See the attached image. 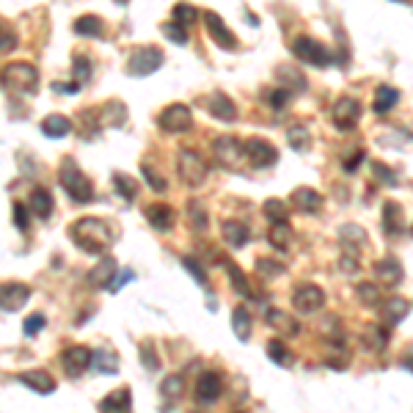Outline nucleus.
Returning a JSON list of instances; mask_svg holds the SVG:
<instances>
[{
  "label": "nucleus",
  "instance_id": "f257e3e1",
  "mask_svg": "<svg viewBox=\"0 0 413 413\" xmlns=\"http://www.w3.org/2000/svg\"><path fill=\"white\" fill-rule=\"evenodd\" d=\"M69 237L77 248H83L86 254H105L113 245V229L102 220V218H80L69 226Z\"/></svg>",
  "mask_w": 413,
  "mask_h": 413
},
{
  "label": "nucleus",
  "instance_id": "f03ea898",
  "mask_svg": "<svg viewBox=\"0 0 413 413\" xmlns=\"http://www.w3.org/2000/svg\"><path fill=\"white\" fill-rule=\"evenodd\" d=\"M58 182L67 191V196L77 204H88L94 199V185L88 182V177L77 168V163L72 157H64L61 168H58Z\"/></svg>",
  "mask_w": 413,
  "mask_h": 413
},
{
  "label": "nucleus",
  "instance_id": "7ed1b4c3",
  "mask_svg": "<svg viewBox=\"0 0 413 413\" xmlns=\"http://www.w3.org/2000/svg\"><path fill=\"white\" fill-rule=\"evenodd\" d=\"M0 80H3V88L14 91V94H31L39 86V72L25 61H17V64H8L3 69Z\"/></svg>",
  "mask_w": 413,
  "mask_h": 413
},
{
  "label": "nucleus",
  "instance_id": "20e7f679",
  "mask_svg": "<svg viewBox=\"0 0 413 413\" xmlns=\"http://www.w3.org/2000/svg\"><path fill=\"white\" fill-rule=\"evenodd\" d=\"M206 171H209V165H206L204 157H202L199 152H193V149H182V152L177 154V174H179V179H182L188 188H199V185H204Z\"/></svg>",
  "mask_w": 413,
  "mask_h": 413
},
{
  "label": "nucleus",
  "instance_id": "39448f33",
  "mask_svg": "<svg viewBox=\"0 0 413 413\" xmlns=\"http://www.w3.org/2000/svg\"><path fill=\"white\" fill-rule=\"evenodd\" d=\"M292 53H295L300 61L311 64V67H331V64H334V53H331L323 42H317V39H311V36H298V39L292 42Z\"/></svg>",
  "mask_w": 413,
  "mask_h": 413
},
{
  "label": "nucleus",
  "instance_id": "423d86ee",
  "mask_svg": "<svg viewBox=\"0 0 413 413\" xmlns=\"http://www.w3.org/2000/svg\"><path fill=\"white\" fill-rule=\"evenodd\" d=\"M157 127H160L163 133H168V136L188 133V130L193 127V113H191L188 105L174 102V105H168V108L160 111V116H157Z\"/></svg>",
  "mask_w": 413,
  "mask_h": 413
},
{
  "label": "nucleus",
  "instance_id": "0eeeda50",
  "mask_svg": "<svg viewBox=\"0 0 413 413\" xmlns=\"http://www.w3.org/2000/svg\"><path fill=\"white\" fill-rule=\"evenodd\" d=\"M163 53H160V47H140L133 53V58H130V64H127V72L133 74V77H146V74H154L157 69L163 67Z\"/></svg>",
  "mask_w": 413,
  "mask_h": 413
},
{
  "label": "nucleus",
  "instance_id": "6e6552de",
  "mask_svg": "<svg viewBox=\"0 0 413 413\" xmlns=\"http://www.w3.org/2000/svg\"><path fill=\"white\" fill-rule=\"evenodd\" d=\"M243 154L257 168H270L275 160H278V149H275L270 140H265V138H248L243 143Z\"/></svg>",
  "mask_w": 413,
  "mask_h": 413
},
{
  "label": "nucleus",
  "instance_id": "1a4fd4ad",
  "mask_svg": "<svg viewBox=\"0 0 413 413\" xmlns=\"http://www.w3.org/2000/svg\"><path fill=\"white\" fill-rule=\"evenodd\" d=\"M292 306L298 314H314L325 306V292L317 286V284H303L295 289L292 295Z\"/></svg>",
  "mask_w": 413,
  "mask_h": 413
},
{
  "label": "nucleus",
  "instance_id": "9d476101",
  "mask_svg": "<svg viewBox=\"0 0 413 413\" xmlns=\"http://www.w3.org/2000/svg\"><path fill=\"white\" fill-rule=\"evenodd\" d=\"M91 358H94V353H91L88 347L72 344V347H67V350L61 353V366H64V372H67L69 378H80V375L91 366Z\"/></svg>",
  "mask_w": 413,
  "mask_h": 413
},
{
  "label": "nucleus",
  "instance_id": "9b49d317",
  "mask_svg": "<svg viewBox=\"0 0 413 413\" xmlns=\"http://www.w3.org/2000/svg\"><path fill=\"white\" fill-rule=\"evenodd\" d=\"M31 300V286L19 281H6L0 284V309L3 311H19Z\"/></svg>",
  "mask_w": 413,
  "mask_h": 413
},
{
  "label": "nucleus",
  "instance_id": "f8f14e48",
  "mask_svg": "<svg viewBox=\"0 0 413 413\" xmlns=\"http://www.w3.org/2000/svg\"><path fill=\"white\" fill-rule=\"evenodd\" d=\"M204 25H206V31H209V39H212L218 47H223V50H237V36L226 28V22L220 19V14L206 11Z\"/></svg>",
  "mask_w": 413,
  "mask_h": 413
},
{
  "label": "nucleus",
  "instance_id": "ddd939ff",
  "mask_svg": "<svg viewBox=\"0 0 413 413\" xmlns=\"http://www.w3.org/2000/svg\"><path fill=\"white\" fill-rule=\"evenodd\" d=\"M334 124H337V130H353L355 124H358V119H361V105H358V99H353V97H342L337 105H334Z\"/></svg>",
  "mask_w": 413,
  "mask_h": 413
},
{
  "label": "nucleus",
  "instance_id": "4468645a",
  "mask_svg": "<svg viewBox=\"0 0 413 413\" xmlns=\"http://www.w3.org/2000/svg\"><path fill=\"white\" fill-rule=\"evenodd\" d=\"M223 391V383H220V375L218 372H202L199 380H196V400L202 405H212Z\"/></svg>",
  "mask_w": 413,
  "mask_h": 413
},
{
  "label": "nucleus",
  "instance_id": "2eb2a0df",
  "mask_svg": "<svg viewBox=\"0 0 413 413\" xmlns=\"http://www.w3.org/2000/svg\"><path fill=\"white\" fill-rule=\"evenodd\" d=\"M212 154H215V160L223 163V165H234L240 157H245V154H243V143H237V138H229V136L212 140Z\"/></svg>",
  "mask_w": 413,
  "mask_h": 413
},
{
  "label": "nucleus",
  "instance_id": "dca6fc26",
  "mask_svg": "<svg viewBox=\"0 0 413 413\" xmlns=\"http://www.w3.org/2000/svg\"><path fill=\"white\" fill-rule=\"evenodd\" d=\"M97 113H99V127H124V124H127V119H130L127 105H124V102H119V99L105 102Z\"/></svg>",
  "mask_w": 413,
  "mask_h": 413
},
{
  "label": "nucleus",
  "instance_id": "f3484780",
  "mask_svg": "<svg viewBox=\"0 0 413 413\" xmlns=\"http://www.w3.org/2000/svg\"><path fill=\"white\" fill-rule=\"evenodd\" d=\"M22 386H28L31 391H39V394H53L56 391V380L44 372V369H28V372H19L17 378Z\"/></svg>",
  "mask_w": 413,
  "mask_h": 413
},
{
  "label": "nucleus",
  "instance_id": "a211bd4d",
  "mask_svg": "<svg viewBox=\"0 0 413 413\" xmlns=\"http://www.w3.org/2000/svg\"><path fill=\"white\" fill-rule=\"evenodd\" d=\"M99 413H133V394H130V389H116V391H111V394L99 403Z\"/></svg>",
  "mask_w": 413,
  "mask_h": 413
},
{
  "label": "nucleus",
  "instance_id": "6ab92c4d",
  "mask_svg": "<svg viewBox=\"0 0 413 413\" xmlns=\"http://www.w3.org/2000/svg\"><path fill=\"white\" fill-rule=\"evenodd\" d=\"M146 220L152 223V229H157V232H168L171 226H174V209L168 204H149L146 206Z\"/></svg>",
  "mask_w": 413,
  "mask_h": 413
},
{
  "label": "nucleus",
  "instance_id": "aec40b11",
  "mask_svg": "<svg viewBox=\"0 0 413 413\" xmlns=\"http://www.w3.org/2000/svg\"><path fill=\"white\" fill-rule=\"evenodd\" d=\"M292 204L298 206L300 212L314 215V212H320V206H323V196H320L314 188H295V191H292Z\"/></svg>",
  "mask_w": 413,
  "mask_h": 413
},
{
  "label": "nucleus",
  "instance_id": "412c9836",
  "mask_svg": "<svg viewBox=\"0 0 413 413\" xmlns=\"http://www.w3.org/2000/svg\"><path fill=\"white\" fill-rule=\"evenodd\" d=\"M206 108H209V113H212L215 119H220V122H234V119H237V108H234V102H232L226 94H212L209 102H206Z\"/></svg>",
  "mask_w": 413,
  "mask_h": 413
},
{
  "label": "nucleus",
  "instance_id": "4be33fe9",
  "mask_svg": "<svg viewBox=\"0 0 413 413\" xmlns=\"http://www.w3.org/2000/svg\"><path fill=\"white\" fill-rule=\"evenodd\" d=\"M28 206H31V212L36 215V218H42V220H47L50 215H53V196H50V191L47 188H33L31 191V202H28Z\"/></svg>",
  "mask_w": 413,
  "mask_h": 413
},
{
  "label": "nucleus",
  "instance_id": "5701e85b",
  "mask_svg": "<svg viewBox=\"0 0 413 413\" xmlns=\"http://www.w3.org/2000/svg\"><path fill=\"white\" fill-rule=\"evenodd\" d=\"M74 33L77 36H86V39H102L105 36V25L99 17L94 14H83L74 19Z\"/></svg>",
  "mask_w": 413,
  "mask_h": 413
},
{
  "label": "nucleus",
  "instance_id": "b1692460",
  "mask_svg": "<svg viewBox=\"0 0 413 413\" xmlns=\"http://www.w3.org/2000/svg\"><path fill=\"white\" fill-rule=\"evenodd\" d=\"M383 226H386V234H391V237H397L405 229V212L397 202H389L383 206Z\"/></svg>",
  "mask_w": 413,
  "mask_h": 413
},
{
  "label": "nucleus",
  "instance_id": "393cba45",
  "mask_svg": "<svg viewBox=\"0 0 413 413\" xmlns=\"http://www.w3.org/2000/svg\"><path fill=\"white\" fill-rule=\"evenodd\" d=\"M113 273H116V259L113 257H105L91 273H88V284L91 286H111V281H113Z\"/></svg>",
  "mask_w": 413,
  "mask_h": 413
},
{
  "label": "nucleus",
  "instance_id": "a878e982",
  "mask_svg": "<svg viewBox=\"0 0 413 413\" xmlns=\"http://www.w3.org/2000/svg\"><path fill=\"white\" fill-rule=\"evenodd\" d=\"M278 83H281V88H286L289 94L306 91V77H303L295 67H289V64L278 67Z\"/></svg>",
  "mask_w": 413,
  "mask_h": 413
},
{
  "label": "nucleus",
  "instance_id": "bb28decb",
  "mask_svg": "<svg viewBox=\"0 0 413 413\" xmlns=\"http://www.w3.org/2000/svg\"><path fill=\"white\" fill-rule=\"evenodd\" d=\"M91 366H94L97 372H102V375H116V372H119V355H116L113 350L99 347V350H94Z\"/></svg>",
  "mask_w": 413,
  "mask_h": 413
},
{
  "label": "nucleus",
  "instance_id": "cd10ccee",
  "mask_svg": "<svg viewBox=\"0 0 413 413\" xmlns=\"http://www.w3.org/2000/svg\"><path fill=\"white\" fill-rule=\"evenodd\" d=\"M375 273H378L380 281H386V284L397 286V284L403 281V265H400L394 257H386V259H380V262L375 265Z\"/></svg>",
  "mask_w": 413,
  "mask_h": 413
},
{
  "label": "nucleus",
  "instance_id": "c85d7f7f",
  "mask_svg": "<svg viewBox=\"0 0 413 413\" xmlns=\"http://www.w3.org/2000/svg\"><path fill=\"white\" fill-rule=\"evenodd\" d=\"M397 102H400V91H397L394 86H380L378 94H375L372 108H375V113H389Z\"/></svg>",
  "mask_w": 413,
  "mask_h": 413
},
{
  "label": "nucleus",
  "instance_id": "c756f323",
  "mask_svg": "<svg viewBox=\"0 0 413 413\" xmlns=\"http://www.w3.org/2000/svg\"><path fill=\"white\" fill-rule=\"evenodd\" d=\"M220 232H223V240H226L232 248H243V245L248 243V237H251L248 229H245L243 223H234V220H226Z\"/></svg>",
  "mask_w": 413,
  "mask_h": 413
},
{
  "label": "nucleus",
  "instance_id": "7c9ffc66",
  "mask_svg": "<svg viewBox=\"0 0 413 413\" xmlns=\"http://www.w3.org/2000/svg\"><path fill=\"white\" fill-rule=\"evenodd\" d=\"M42 133L47 138H64L72 133V122H69L67 116L53 113V116H47V119L42 122Z\"/></svg>",
  "mask_w": 413,
  "mask_h": 413
},
{
  "label": "nucleus",
  "instance_id": "2f4dec72",
  "mask_svg": "<svg viewBox=\"0 0 413 413\" xmlns=\"http://www.w3.org/2000/svg\"><path fill=\"white\" fill-rule=\"evenodd\" d=\"M232 328H234V334H237L240 342H248V337H251V314H248L243 306L234 309V314H232Z\"/></svg>",
  "mask_w": 413,
  "mask_h": 413
},
{
  "label": "nucleus",
  "instance_id": "473e14b6",
  "mask_svg": "<svg viewBox=\"0 0 413 413\" xmlns=\"http://www.w3.org/2000/svg\"><path fill=\"white\" fill-rule=\"evenodd\" d=\"M268 325H273L275 331H281V334H298V323L289 314L275 311V309H268Z\"/></svg>",
  "mask_w": 413,
  "mask_h": 413
},
{
  "label": "nucleus",
  "instance_id": "72a5a7b5",
  "mask_svg": "<svg viewBox=\"0 0 413 413\" xmlns=\"http://www.w3.org/2000/svg\"><path fill=\"white\" fill-rule=\"evenodd\" d=\"M113 185H116V193L124 199V202H133L138 196V185L133 177H127V174H122V171H116L113 174Z\"/></svg>",
  "mask_w": 413,
  "mask_h": 413
},
{
  "label": "nucleus",
  "instance_id": "f704fd0d",
  "mask_svg": "<svg viewBox=\"0 0 413 413\" xmlns=\"http://www.w3.org/2000/svg\"><path fill=\"white\" fill-rule=\"evenodd\" d=\"M355 292H358V300H361L364 306H369V309H378V306L383 303V298H380V289H378L375 284H369V281L358 284V286H355Z\"/></svg>",
  "mask_w": 413,
  "mask_h": 413
},
{
  "label": "nucleus",
  "instance_id": "c9c22d12",
  "mask_svg": "<svg viewBox=\"0 0 413 413\" xmlns=\"http://www.w3.org/2000/svg\"><path fill=\"white\" fill-rule=\"evenodd\" d=\"M160 394L165 397V400H179L182 394H185V380L179 378V375H168L163 383H160Z\"/></svg>",
  "mask_w": 413,
  "mask_h": 413
},
{
  "label": "nucleus",
  "instance_id": "e433bc0d",
  "mask_svg": "<svg viewBox=\"0 0 413 413\" xmlns=\"http://www.w3.org/2000/svg\"><path fill=\"white\" fill-rule=\"evenodd\" d=\"M364 344H366L372 353L386 350V344H389V331H386V328H380V325H372V328L364 334Z\"/></svg>",
  "mask_w": 413,
  "mask_h": 413
},
{
  "label": "nucleus",
  "instance_id": "4c0bfd02",
  "mask_svg": "<svg viewBox=\"0 0 413 413\" xmlns=\"http://www.w3.org/2000/svg\"><path fill=\"white\" fill-rule=\"evenodd\" d=\"M268 240H270V245H273V248L284 251V248L289 245V240H292V229H289L286 223H273V226H270V232H268Z\"/></svg>",
  "mask_w": 413,
  "mask_h": 413
},
{
  "label": "nucleus",
  "instance_id": "58836bf2",
  "mask_svg": "<svg viewBox=\"0 0 413 413\" xmlns=\"http://www.w3.org/2000/svg\"><path fill=\"white\" fill-rule=\"evenodd\" d=\"M72 77H74V83H77L80 88L91 80V61H88L86 56H74V58H72Z\"/></svg>",
  "mask_w": 413,
  "mask_h": 413
},
{
  "label": "nucleus",
  "instance_id": "ea45409f",
  "mask_svg": "<svg viewBox=\"0 0 413 413\" xmlns=\"http://www.w3.org/2000/svg\"><path fill=\"white\" fill-rule=\"evenodd\" d=\"M262 212H265V218L270 220V223H286V218H289V209L284 202H278V199H268L265 206H262Z\"/></svg>",
  "mask_w": 413,
  "mask_h": 413
},
{
  "label": "nucleus",
  "instance_id": "a19ab883",
  "mask_svg": "<svg viewBox=\"0 0 413 413\" xmlns=\"http://www.w3.org/2000/svg\"><path fill=\"white\" fill-rule=\"evenodd\" d=\"M286 140H289V146H292L295 152H306L311 136H309V130H306L303 124H295V127L286 130Z\"/></svg>",
  "mask_w": 413,
  "mask_h": 413
},
{
  "label": "nucleus",
  "instance_id": "79ce46f5",
  "mask_svg": "<svg viewBox=\"0 0 413 413\" xmlns=\"http://www.w3.org/2000/svg\"><path fill=\"white\" fill-rule=\"evenodd\" d=\"M408 300H403V298H391V300H386V320L391 323V325H397L405 314H408Z\"/></svg>",
  "mask_w": 413,
  "mask_h": 413
},
{
  "label": "nucleus",
  "instance_id": "37998d69",
  "mask_svg": "<svg viewBox=\"0 0 413 413\" xmlns=\"http://www.w3.org/2000/svg\"><path fill=\"white\" fill-rule=\"evenodd\" d=\"M174 22L182 25V28H191L196 22V6L191 3H177L174 6Z\"/></svg>",
  "mask_w": 413,
  "mask_h": 413
},
{
  "label": "nucleus",
  "instance_id": "c03bdc74",
  "mask_svg": "<svg viewBox=\"0 0 413 413\" xmlns=\"http://www.w3.org/2000/svg\"><path fill=\"white\" fill-rule=\"evenodd\" d=\"M339 237H342V243L347 245V248H350V245H364V243H366V232H364L361 226H355V223L342 226Z\"/></svg>",
  "mask_w": 413,
  "mask_h": 413
},
{
  "label": "nucleus",
  "instance_id": "a18cd8bd",
  "mask_svg": "<svg viewBox=\"0 0 413 413\" xmlns=\"http://www.w3.org/2000/svg\"><path fill=\"white\" fill-rule=\"evenodd\" d=\"M226 268H229V278H232V286L243 295V298H251V286H248V278L245 273L240 270V268H234V265H229V262H223Z\"/></svg>",
  "mask_w": 413,
  "mask_h": 413
},
{
  "label": "nucleus",
  "instance_id": "49530a36",
  "mask_svg": "<svg viewBox=\"0 0 413 413\" xmlns=\"http://www.w3.org/2000/svg\"><path fill=\"white\" fill-rule=\"evenodd\" d=\"M268 355L273 358L275 364H281V366H289L292 364V355H289L286 344L281 342V339H273V342L268 344Z\"/></svg>",
  "mask_w": 413,
  "mask_h": 413
},
{
  "label": "nucleus",
  "instance_id": "de8ad7c7",
  "mask_svg": "<svg viewBox=\"0 0 413 413\" xmlns=\"http://www.w3.org/2000/svg\"><path fill=\"white\" fill-rule=\"evenodd\" d=\"M163 33H165V39L168 42H174V44H188V31L182 28V25H177V22H165L163 25Z\"/></svg>",
  "mask_w": 413,
  "mask_h": 413
},
{
  "label": "nucleus",
  "instance_id": "09e8293b",
  "mask_svg": "<svg viewBox=\"0 0 413 413\" xmlns=\"http://www.w3.org/2000/svg\"><path fill=\"white\" fill-rule=\"evenodd\" d=\"M140 171H143L146 182H149V185H152L157 193H165V188H168V185H165V179H163V177H160V174H157V171H154L149 163H143V165H140Z\"/></svg>",
  "mask_w": 413,
  "mask_h": 413
},
{
  "label": "nucleus",
  "instance_id": "8fccbe9b",
  "mask_svg": "<svg viewBox=\"0 0 413 413\" xmlns=\"http://www.w3.org/2000/svg\"><path fill=\"white\" fill-rule=\"evenodd\" d=\"M11 215H14V226H17L19 232H28V229H31V212H28V204H19V202H17Z\"/></svg>",
  "mask_w": 413,
  "mask_h": 413
},
{
  "label": "nucleus",
  "instance_id": "3c124183",
  "mask_svg": "<svg viewBox=\"0 0 413 413\" xmlns=\"http://www.w3.org/2000/svg\"><path fill=\"white\" fill-rule=\"evenodd\" d=\"M44 325H47V317H44V314H31V317L22 323V331H25V337H36Z\"/></svg>",
  "mask_w": 413,
  "mask_h": 413
},
{
  "label": "nucleus",
  "instance_id": "603ef678",
  "mask_svg": "<svg viewBox=\"0 0 413 413\" xmlns=\"http://www.w3.org/2000/svg\"><path fill=\"white\" fill-rule=\"evenodd\" d=\"M188 218H191V223L202 232V229H206V212L202 204H188Z\"/></svg>",
  "mask_w": 413,
  "mask_h": 413
},
{
  "label": "nucleus",
  "instance_id": "864d4df0",
  "mask_svg": "<svg viewBox=\"0 0 413 413\" xmlns=\"http://www.w3.org/2000/svg\"><path fill=\"white\" fill-rule=\"evenodd\" d=\"M372 171H375V177H378L383 185H397V174L389 171L383 163H372Z\"/></svg>",
  "mask_w": 413,
  "mask_h": 413
},
{
  "label": "nucleus",
  "instance_id": "5fc2aeb1",
  "mask_svg": "<svg viewBox=\"0 0 413 413\" xmlns=\"http://www.w3.org/2000/svg\"><path fill=\"white\" fill-rule=\"evenodd\" d=\"M140 358H143V366H146L149 372H157L160 361H157V355H154V347H152V344H143V347H140Z\"/></svg>",
  "mask_w": 413,
  "mask_h": 413
},
{
  "label": "nucleus",
  "instance_id": "6e6d98bb",
  "mask_svg": "<svg viewBox=\"0 0 413 413\" xmlns=\"http://www.w3.org/2000/svg\"><path fill=\"white\" fill-rule=\"evenodd\" d=\"M257 270L265 275H278V273H284V265H281V262H273V259H257Z\"/></svg>",
  "mask_w": 413,
  "mask_h": 413
},
{
  "label": "nucleus",
  "instance_id": "4d7b16f0",
  "mask_svg": "<svg viewBox=\"0 0 413 413\" xmlns=\"http://www.w3.org/2000/svg\"><path fill=\"white\" fill-rule=\"evenodd\" d=\"M182 265H185V270H188V273L193 275V278H196L199 284H206V275H204V270H202V265H199L196 259H191V257H185V259H182Z\"/></svg>",
  "mask_w": 413,
  "mask_h": 413
},
{
  "label": "nucleus",
  "instance_id": "13d9d810",
  "mask_svg": "<svg viewBox=\"0 0 413 413\" xmlns=\"http://www.w3.org/2000/svg\"><path fill=\"white\" fill-rule=\"evenodd\" d=\"M289 99H292V94H289L286 88H275L273 94H270V105H273L275 111H278V108H286Z\"/></svg>",
  "mask_w": 413,
  "mask_h": 413
},
{
  "label": "nucleus",
  "instance_id": "bf43d9fd",
  "mask_svg": "<svg viewBox=\"0 0 413 413\" xmlns=\"http://www.w3.org/2000/svg\"><path fill=\"white\" fill-rule=\"evenodd\" d=\"M17 47V36L8 28H0V53H8Z\"/></svg>",
  "mask_w": 413,
  "mask_h": 413
},
{
  "label": "nucleus",
  "instance_id": "052dcab7",
  "mask_svg": "<svg viewBox=\"0 0 413 413\" xmlns=\"http://www.w3.org/2000/svg\"><path fill=\"white\" fill-rule=\"evenodd\" d=\"M339 270H342L344 275H353L355 270H358V259H355V254H344L342 259H339Z\"/></svg>",
  "mask_w": 413,
  "mask_h": 413
},
{
  "label": "nucleus",
  "instance_id": "680f3d73",
  "mask_svg": "<svg viewBox=\"0 0 413 413\" xmlns=\"http://www.w3.org/2000/svg\"><path fill=\"white\" fill-rule=\"evenodd\" d=\"M53 91L56 94H74V91H80V86L77 83H53Z\"/></svg>",
  "mask_w": 413,
  "mask_h": 413
},
{
  "label": "nucleus",
  "instance_id": "e2e57ef3",
  "mask_svg": "<svg viewBox=\"0 0 413 413\" xmlns=\"http://www.w3.org/2000/svg\"><path fill=\"white\" fill-rule=\"evenodd\" d=\"M361 163H364V152H358L355 157L344 160V171H350V174H353V171H358V165H361Z\"/></svg>",
  "mask_w": 413,
  "mask_h": 413
},
{
  "label": "nucleus",
  "instance_id": "0e129e2a",
  "mask_svg": "<svg viewBox=\"0 0 413 413\" xmlns=\"http://www.w3.org/2000/svg\"><path fill=\"white\" fill-rule=\"evenodd\" d=\"M124 281H133V273H130V270H122V275H116V278L111 281V286H108V289H111V292H116V289H119Z\"/></svg>",
  "mask_w": 413,
  "mask_h": 413
},
{
  "label": "nucleus",
  "instance_id": "69168bd1",
  "mask_svg": "<svg viewBox=\"0 0 413 413\" xmlns=\"http://www.w3.org/2000/svg\"><path fill=\"white\" fill-rule=\"evenodd\" d=\"M116 3H122V6H124V3H130V0H116Z\"/></svg>",
  "mask_w": 413,
  "mask_h": 413
},
{
  "label": "nucleus",
  "instance_id": "338daca9",
  "mask_svg": "<svg viewBox=\"0 0 413 413\" xmlns=\"http://www.w3.org/2000/svg\"><path fill=\"white\" fill-rule=\"evenodd\" d=\"M394 3H408V0H394Z\"/></svg>",
  "mask_w": 413,
  "mask_h": 413
}]
</instances>
